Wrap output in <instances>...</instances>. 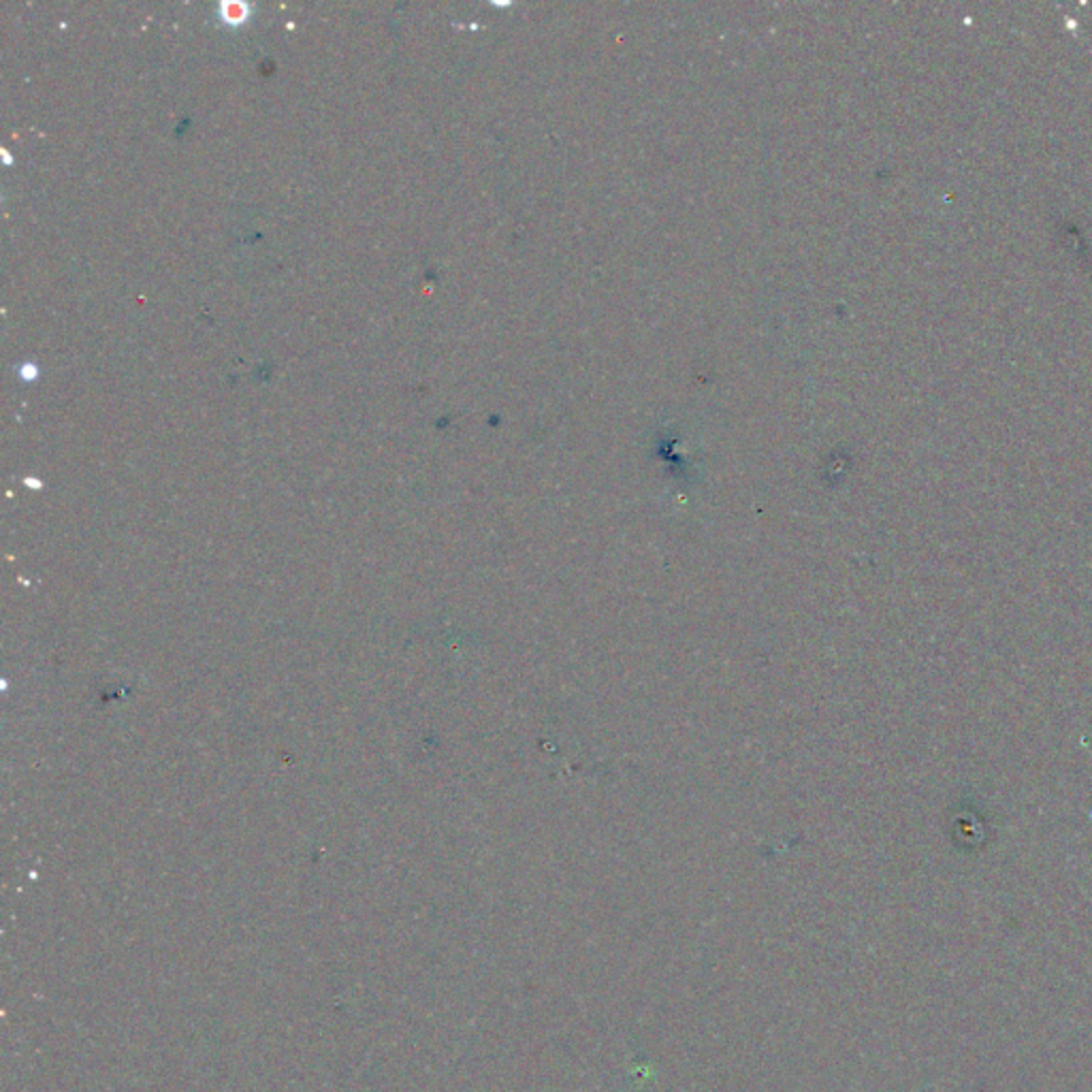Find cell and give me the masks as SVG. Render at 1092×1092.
I'll return each instance as SVG.
<instances>
[{
  "instance_id": "obj_1",
  "label": "cell",
  "mask_w": 1092,
  "mask_h": 1092,
  "mask_svg": "<svg viewBox=\"0 0 1092 1092\" xmlns=\"http://www.w3.org/2000/svg\"><path fill=\"white\" fill-rule=\"evenodd\" d=\"M220 15L231 24H239V22L246 20L248 5L241 3V0H229V3L220 5Z\"/></svg>"
}]
</instances>
